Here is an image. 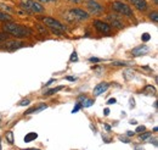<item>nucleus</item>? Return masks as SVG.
<instances>
[{"label":"nucleus","mask_w":158,"mask_h":150,"mask_svg":"<svg viewBox=\"0 0 158 150\" xmlns=\"http://www.w3.org/2000/svg\"><path fill=\"white\" fill-rule=\"evenodd\" d=\"M2 29L7 33V34H12L17 38H23V37H29L32 36V29H29L28 27H24V26H21L17 23H12L10 21H7L4 26H2Z\"/></svg>","instance_id":"obj_1"},{"label":"nucleus","mask_w":158,"mask_h":150,"mask_svg":"<svg viewBox=\"0 0 158 150\" xmlns=\"http://www.w3.org/2000/svg\"><path fill=\"white\" fill-rule=\"evenodd\" d=\"M20 6L23 10H26L31 14H39V12L44 11V6L34 0H21Z\"/></svg>","instance_id":"obj_2"},{"label":"nucleus","mask_w":158,"mask_h":150,"mask_svg":"<svg viewBox=\"0 0 158 150\" xmlns=\"http://www.w3.org/2000/svg\"><path fill=\"white\" fill-rule=\"evenodd\" d=\"M43 22L45 23V26H48L49 28H51L52 29V32L54 33H57V34H62L64 31H66V28H64V26L57 21V20L55 19H51V17H43Z\"/></svg>","instance_id":"obj_3"},{"label":"nucleus","mask_w":158,"mask_h":150,"mask_svg":"<svg viewBox=\"0 0 158 150\" xmlns=\"http://www.w3.org/2000/svg\"><path fill=\"white\" fill-rule=\"evenodd\" d=\"M112 7H113V10H116L117 12L122 14L123 16H128V17H133V16H134L133 10H131L127 4L122 2V1H114V2L112 4Z\"/></svg>","instance_id":"obj_4"},{"label":"nucleus","mask_w":158,"mask_h":150,"mask_svg":"<svg viewBox=\"0 0 158 150\" xmlns=\"http://www.w3.org/2000/svg\"><path fill=\"white\" fill-rule=\"evenodd\" d=\"M94 26L96 27V29H98L99 32L103 33V34L111 33V26H110L108 23H106V22H102V21L96 20V21H94Z\"/></svg>","instance_id":"obj_5"},{"label":"nucleus","mask_w":158,"mask_h":150,"mask_svg":"<svg viewBox=\"0 0 158 150\" xmlns=\"http://www.w3.org/2000/svg\"><path fill=\"white\" fill-rule=\"evenodd\" d=\"M69 14L73 16V19L76 20H86L89 17L88 12H85L84 10H80V9H73L69 11Z\"/></svg>","instance_id":"obj_6"},{"label":"nucleus","mask_w":158,"mask_h":150,"mask_svg":"<svg viewBox=\"0 0 158 150\" xmlns=\"http://www.w3.org/2000/svg\"><path fill=\"white\" fill-rule=\"evenodd\" d=\"M88 7L93 14H99L103 10V7L100 4H98L96 1H94V0H89L88 1Z\"/></svg>","instance_id":"obj_7"},{"label":"nucleus","mask_w":158,"mask_h":150,"mask_svg":"<svg viewBox=\"0 0 158 150\" xmlns=\"http://www.w3.org/2000/svg\"><path fill=\"white\" fill-rule=\"evenodd\" d=\"M148 51H150V48H148V46H146V45H140V46L134 48L131 53H133L134 56H141V55H145V54L148 53Z\"/></svg>","instance_id":"obj_8"},{"label":"nucleus","mask_w":158,"mask_h":150,"mask_svg":"<svg viewBox=\"0 0 158 150\" xmlns=\"http://www.w3.org/2000/svg\"><path fill=\"white\" fill-rule=\"evenodd\" d=\"M108 87H110V84L106 83V82L98 84V86L94 88V95H100V94H102L103 92H106V90L108 89Z\"/></svg>","instance_id":"obj_9"},{"label":"nucleus","mask_w":158,"mask_h":150,"mask_svg":"<svg viewBox=\"0 0 158 150\" xmlns=\"http://www.w3.org/2000/svg\"><path fill=\"white\" fill-rule=\"evenodd\" d=\"M130 2L140 11H145L147 9V2L146 0H130Z\"/></svg>","instance_id":"obj_10"},{"label":"nucleus","mask_w":158,"mask_h":150,"mask_svg":"<svg viewBox=\"0 0 158 150\" xmlns=\"http://www.w3.org/2000/svg\"><path fill=\"white\" fill-rule=\"evenodd\" d=\"M107 20H108V22H110L112 26H114V27H117V28H122V27H123V23L120 22V20L117 19L116 15H108V16H107Z\"/></svg>","instance_id":"obj_11"},{"label":"nucleus","mask_w":158,"mask_h":150,"mask_svg":"<svg viewBox=\"0 0 158 150\" xmlns=\"http://www.w3.org/2000/svg\"><path fill=\"white\" fill-rule=\"evenodd\" d=\"M23 45V43L22 42H17V40H12V42H7L6 44H5V48L7 49V50H15V49H19Z\"/></svg>","instance_id":"obj_12"},{"label":"nucleus","mask_w":158,"mask_h":150,"mask_svg":"<svg viewBox=\"0 0 158 150\" xmlns=\"http://www.w3.org/2000/svg\"><path fill=\"white\" fill-rule=\"evenodd\" d=\"M46 108H48V106H46L45 104H43V105H40V106H34V108L27 110L24 113H26V115H31V113H39V111L44 110V109H46Z\"/></svg>","instance_id":"obj_13"},{"label":"nucleus","mask_w":158,"mask_h":150,"mask_svg":"<svg viewBox=\"0 0 158 150\" xmlns=\"http://www.w3.org/2000/svg\"><path fill=\"white\" fill-rule=\"evenodd\" d=\"M37 137H38V134H37V133L31 132V133H28V134L24 137V142H26V143H29V142H32V140L37 139Z\"/></svg>","instance_id":"obj_14"},{"label":"nucleus","mask_w":158,"mask_h":150,"mask_svg":"<svg viewBox=\"0 0 158 150\" xmlns=\"http://www.w3.org/2000/svg\"><path fill=\"white\" fill-rule=\"evenodd\" d=\"M0 21H2V22H7V21H11V16H10L9 14H6V12H2V11H0Z\"/></svg>","instance_id":"obj_15"},{"label":"nucleus","mask_w":158,"mask_h":150,"mask_svg":"<svg viewBox=\"0 0 158 150\" xmlns=\"http://www.w3.org/2000/svg\"><path fill=\"white\" fill-rule=\"evenodd\" d=\"M64 87L63 86H60V87H56V88H52V89H50V90H48L46 93L44 94V95H52V94L57 93V92H60L61 89H63Z\"/></svg>","instance_id":"obj_16"},{"label":"nucleus","mask_w":158,"mask_h":150,"mask_svg":"<svg viewBox=\"0 0 158 150\" xmlns=\"http://www.w3.org/2000/svg\"><path fill=\"white\" fill-rule=\"evenodd\" d=\"M143 92H145V93H148V92H150L148 95H151V94H152V95H155V94H156V89H155L152 86H146V87H145V89H143Z\"/></svg>","instance_id":"obj_17"},{"label":"nucleus","mask_w":158,"mask_h":150,"mask_svg":"<svg viewBox=\"0 0 158 150\" xmlns=\"http://www.w3.org/2000/svg\"><path fill=\"white\" fill-rule=\"evenodd\" d=\"M83 100H84V101H83L81 105H83L84 108H89V106H91V105L94 104V100H93V99H86V98H85V99H83Z\"/></svg>","instance_id":"obj_18"},{"label":"nucleus","mask_w":158,"mask_h":150,"mask_svg":"<svg viewBox=\"0 0 158 150\" xmlns=\"http://www.w3.org/2000/svg\"><path fill=\"white\" fill-rule=\"evenodd\" d=\"M6 139H7V142L10 144H14V133L11 131L6 132Z\"/></svg>","instance_id":"obj_19"},{"label":"nucleus","mask_w":158,"mask_h":150,"mask_svg":"<svg viewBox=\"0 0 158 150\" xmlns=\"http://www.w3.org/2000/svg\"><path fill=\"white\" fill-rule=\"evenodd\" d=\"M7 38H9V36H7V33H6V32H5V33H0V43H1V42L7 40Z\"/></svg>","instance_id":"obj_20"},{"label":"nucleus","mask_w":158,"mask_h":150,"mask_svg":"<svg viewBox=\"0 0 158 150\" xmlns=\"http://www.w3.org/2000/svg\"><path fill=\"white\" fill-rule=\"evenodd\" d=\"M141 39H142V42H148L151 37H150V34L148 33H143L142 36H141Z\"/></svg>","instance_id":"obj_21"},{"label":"nucleus","mask_w":158,"mask_h":150,"mask_svg":"<svg viewBox=\"0 0 158 150\" xmlns=\"http://www.w3.org/2000/svg\"><path fill=\"white\" fill-rule=\"evenodd\" d=\"M150 17H151V20H152L153 22H158V14L157 12H152V14L150 15Z\"/></svg>","instance_id":"obj_22"},{"label":"nucleus","mask_w":158,"mask_h":150,"mask_svg":"<svg viewBox=\"0 0 158 150\" xmlns=\"http://www.w3.org/2000/svg\"><path fill=\"white\" fill-rule=\"evenodd\" d=\"M140 138H141L142 140L148 139V138H151V133H145V134H141V135H140Z\"/></svg>","instance_id":"obj_23"},{"label":"nucleus","mask_w":158,"mask_h":150,"mask_svg":"<svg viewBox=\"0 0 158 150\" xmlns=\"http://www.w3.org/2000/svg\"><path fill=\"white\" fill-rule=\"evenodd\" d=\"M80 108H81V104H80V103H78V104H77V105L74 106V109L72 110V113H76L79 110V109H80Z\"/></svg>","instance_id":"obj_24"},{"label":"nucleus","mask_w":158,"mask_h":150,"mask_svg":"<svg viewBox=\"0 0 158 150\" xmlns=\"http://www.w3.org/2000/svg\"><path fill=\"white\" fill-rule=\"evenodd\" d=\"M29 103H31V100H28V99H27V100H22V101H20V104H19V105H21V106H26V105H28Z\"/></svg>","instance_id":"obj_25"},{"label":"nucleus","mask_w":158,"mask_h":150,"mask_svg":"<svg viewBox=\"0 0 158 150\" xmlns=\"http://www.w3.org/2000/svg\"><path fill=\"white\" fill-rule=\"evenodd\" d=\"M37 28H38V29H39L40 32H41V33H43V34H46V29H45V28H43V27H41V26H40V24H37Z\"/></svg>","instance_id":"obj_26"},{"label":"nucleus","mask_w":158,"mask_h":150,"mask_svg":"<svg viewBox=\"0 0 158 150\" xmlns=\"http://www.w3.org/2000/svg\"><path fill=\"white\" fill-rule=\"evenodd\" d=\"M77 60H78V56H77V53L74 51L72 54V56H71V61H77Z\"/></svg>","instance_id":"obj_27"},{"label":"nucleus","mask_w":158,"mask_h":150,"mask_svg":"<svg viewBox=\"0 0 158 150\" xmlns=\"http://www.w3.org/2000/svg\"><path fill=\"white\" fill-rule=\"evenodd\" d=\"M145 130H146L145 126H139L138 128H136V133H139V132H143Z\"/></svg>","instance_id":"obj_28"},{"label":"nucleus","mask_w":158,"mask_h":150,"mask_svg":"<svg viewBox=\"0 0 158 150\" xmlns=\"http://www.w3.org/2000/svg\"><path fill=\"white\" fill-rule=\"evenodd\" d=\"M114 103H116V99H114V98H112V99H110V100L107 101L108 105H112V104H114Z\"/></svg>","instance_id":"obj_29"},{"label":"nucleus","mask_w":158,"mask_h":150,"mask_svg":"<svg viewBox=\"0 0 158 150\" xmlns=\"http://www.w3.org/2000/svg\"><path fill=\"white\" fill-rule=\"evenodd\" d=\"M90 61H91V62H99V61H101V60L98 59V57H91V59H90Z\"/></svg>","instance_id":"obj_30"},{"label":"nucleus","mask_w":158,"mask_h":150,"mask_svg":"<svg viewBox=\"0 0 158 150\" xmlns=\"http://www.w3.org/2000/svg\"><path fill=\"white\" fill-rule=\"evenodd\" d=\"M116 66H125V62H114Z\"/></svg>","instance_id":"obj_31"},{"label":"nucleus","mask_w":158,"mask_h":150,"mask_svg":"<svg viewBox=\"0 0 158 150\" xmlns=\"http://www.w3.org/2000/svg\"><path fill=\"white\" fill-rule=\"evenodd\" d=\"M103 113H105V116H108V115H110V109H105Z\"/></svg>","instance_id":"obj_32"},{"label":"nucleus","mask_w":158,"mask_h":150,"mask_svg":"<svg viewBox=\"0 0 158 150\" xmlns=\"http://www.w3.org/2000/svg\"><path fill=\"white\" fill-rule=\"evenodd\" d=\"M54 82H55V79H50V81H49V82H48L45 86H50V84H51V83H54Z\"/></svg>","instance_id":"obj_33"},{"label":"nucleus","mask_w":158,"mask_h":150,"mask_svg":"<svg viewBox=\"0 0 158 150\" xmlns=\"http://www.w3.org/2000/svg\"><path fill=\"white\" fill-rule=\"evenodd\" d=\"M119 139H120V140H124V142H127V143H129V140H128L127 138H124V137H119Z\"/></svg>","instance_id":"obj_34"},{"label":"nucleus","mask_w":158,"mask_h":150,"mask_svg":"<svg viewBox=\"0 0 158 150\" xmlns=\"http://www.w3.org/2000/svg\"><path fill=\"white\" fill-rule=\"evenodd\" d=\"M39 1H43V2H51V1H56V0H39Z\"/></svg>","instance_id":"obj_35"},{"label":"nucleus","mask_w":158,"mask_h":150,"mask_svg":"<svg viewBox=\"0 0 158 150\" xmlns=\"http://www.w3.org/2000/svg\"><path fill=\"white\" fill-rule=\"evenodd\" d=\"M127 134H128V135H129V137H131V135H134V133H133V132H127Z\"/></svg>","instance_id":"obj_36"},{"label":"nucleus","mask_w":158,"mask_h":150,"mask_svg":"<svg viewBox=\"0 0 158 150\" xmlns=\"http://www.w3.org/2000/svg\"><path fill=\"white\" fill-rule=\"evenodd\" d=\"M130 106H131V108H134V100H133V99L130 100Z\"/></svg>","instance_id":"obj_37"},{"label":"nucleus","mask_w":158,"mask_h":150,"mask_svg":"<svg viewBox=\"0 0 158 150\" xmlns=\"http://www.w3.org/2000/svg\"><path fill=\"white\" fill-rule=\"evenodd\" d=\"M67 79H68V81H74L76 78H73V77H67Z\"/></svg>","instance_id":"obj_38"},{"label":"nucleus","mask_w":158,"mask_h":150,"mask_svg":"<svg viewBox=\"0 0 158 150\" xmlns=\"http://www.w3.org/2000/svg\"><path fill=\"white\" fill-rule=\"evenodd\" d=\"M69 1H73V2H79V1H81V0H69Z\"/></svg>","instance_id":"obj_39"},{"label":"nucleus","mask_w":158,"mask_h":150,"mask_svg":"<svg viewBox=\"0 0 158 150\" xmlns=\"http://www.w3.org/2000/svg\"><path fill=\"white\" fill-rule=\"evenodd\" d=\"M155 2H156V4H157V2H158V0H155Z\"/></svg>","instance_id":"obj_40"},{"label":"nucleus","mask_w":158,"mask_h":150,"mask_svg":"<svg viewBox=\"0 0 158 150\" xmlns=\"http://www.w3.org/2000/svg\"><path fill=\"white\" fill-rule=\"evenodd\" d=\"M0 148H1V147H0Z\"/></svg>","instance_id":"obj_41"}]
</instances>
